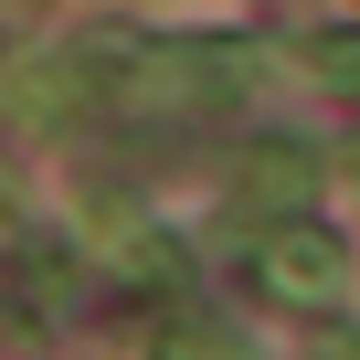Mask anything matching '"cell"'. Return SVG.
Wrapping results in <instances>:
<instances>
[{
    "instance_id": "2",
    "label": "cell",
    "mask_w": 360,
    "mask_h": 360,
    "mask_svg": "<svg viewBox=\"0 0 360 360\" xmlns=\"http://www.w3.org/2000/svg\"><path fill=\"white\" fill-rule=\"evenodd\" d=\"M159 360H223V349H212V328H169V339H159Z\"/></svg>"
},
{
    "instance_id": "1",
    "label": "cell",
    "mask_w": 360,
    "mask_h": 360,
    "mask_svg": "<svg viewBox=\"0 0 360 360\" xmlns=\"http://www.w3.org/2000/svg\"><path fill=\"white\" fill-rule=\"evenodd\" d=\"M255 286L276 297V307H339L349 297V244L339 233H318V223H276L265 244H255Z\"/></svg>"
}]
</instances>
